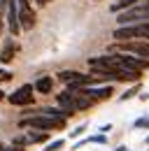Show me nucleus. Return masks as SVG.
I'll return each instance as SVG.
<instances>
[{
    "instance_id": "1",
    "label": "nucleus",
    "mask_w": 149,
    "mask_h": 151,
    "mask_svg": "<svg viewBox=\"0 0 149 151\" xmlns=\"http://www.w3.org/2000/svg\"><path fill=\"white\" fill-rule=\"evenodd\" d=\"M65 121L68 119H54V116H47V114H33V116H26L19 121L21 128H33V130H63L65 128Z\"/></svg>"
},
{
    "instance_id": "2",
    "label": "nucleus",
    "mask_w": 149,
    "mask_h": 151,
    "mask_svg": "<svg viewBox=\"0 0 149 151\" xmlns=\"http://www.w3.org/2000/svg\"><path fill=\"white\" fill-rule=\"evenodd\" d=\"M112 37H114V42H130V40H145V42H149V21L130 23V26H116Z\"/></svg>"
},
{
    "instance_id": "3",
    "label": "nucleus",
    "mask_w": 149,
    "mask_h": 151,
    "mask_svg": "<svg viewBox=\"0 0 149 151\" xmlns=\"http://www.w3.org/2000/svg\"><path fill=\"white\" fill-rule=\"evenodd\" d=\"M116 26H130V23H142L149 21V0H140L137 5H133L128 9L116 14Z\"/></svg>"
},
{
    "instance_id": "4",
    "label": "nucleus",
    "mask_w": 149,
    "mask_h": 151,
    "mask_svg": "<svg viewBox=\"0 0 149 151\" xmlns=\"http://www.w3.org/2000/svg\"><path fill=\"white\" fill-rule=\"evenodd\" d=\"M110 51H126V54H135L140 58L149 60V42L145 40H130V42H114Z\"/></svg>"
},
{
    "instance_id": "5",
    "label": "nucleus",
    "mask_w": 149,
    "mask_h": 151,
    "mask_svg": "<svg viewBox=\"0 0 149 151\" xmlns=\"http://www.w3.org/2000/svg\"><path fill=\"white\" fill-rule=\"evenodd\" d=\"M7 100L14 107H28V105L35 102V86L33 84H23V86H19L14 93L7 95Z\"/></svg>"
},
{
    "instance_id": "6",
    "label": "nucleus",
    "mask_w": 149,
    "mask_h": 151,
    "mask_svg": "<svg viewBox=\"0 0 149 151\" xmlns=\"http://www.w3.org/2000/svg\"><path fill=\"white\" fill-rule=\"evenodd\" d=\"M19 21L21 30H33L37 23V14L33 7V0H19Z\"/></svg>"
},
{
    "instance_id": "7",
    "label": "nucleus",
    "mask_w": 149,
    "mask_h": 151,
    "mask_svg": "<svg viewBox=\"0 0 149 151\" xmlns=\"http://www.w3.org/2000/svg\"><path fill=\"white\" fill-rule=\"evenodd\" d=\"M74 91L86 93L91 100H95V102H105V100H110L112 95H114V86H112V84H98V86H79V88H74Z\"/></svg>"
},
{
    "instance_id": "8",
    "label": "nucleus",
    "mask_w": 149,
    "mask_h": 151,
    "mask_svg": "<svg viewBox=\"0 0 149 151\" xmlns=\"http://www.w3.org/2000/svg\"><path fill=\"white\" fill-rule=\"evenodd\" d=\"M119 54V60L126 70H133V72H147L149 70V60L147 58H140L135 54H126V51H116Z\"/></svg>"
},
{
    "instance_id": "9",
    "label": "nucleus",
    "mask_w": 149,
    "mask_h": 151,
    "mask_svg": "<svg viewBox=\"0 0 149 151\" xmlns=\"http://www.w3.org/2000/svg\"><path fill=\"white\" fill-rule=\"evenodd\" d=\"M7 28L12 33V37H17L21 30V21H19V0H7Z\"/></svg>"
},
{
    "instance_id": "10",
    "label": "nucleus",
    "mask_w": 149,
    "mask_h": 151,
    "mask_svg": "<svg viewBox=\"0 0 149 151\" xmlns=\"http://www.w3.org/2000/svg\"><path fill=\"white\" fill-rule=\"evenodd\" d=\"M56 102H58V107L61 109H65V112L72 116L74 112H79V107H77V93L74 91H63V93H56Z\"/></svg>"
},
{
    "instance_id": "11",
    "label": "nucleus",
    "mask_w": 149,
    "mask_h": 151,
    "mask_svg": "<svg viewBox=\"0 0 149 151\" xmlns=\"http://www.w3.org/2000/svg\"><path fill=\"white\" fill-rule=\"evenodd\" d=\"M17 51H19V44L14 42V40L9 37V40H5V47L0 49V63H12L14 60V56H17Z\"/></svg>"
},
{
    "instance_id": "12",
    "label": "nucleus",
    "mask_w": 149,
    "mask_h": 151,
    "mask_svg": "<svg viewBox=\"0 0 149 151\" xmlns=\"http://www.w3.org/2000/svg\"><path fill=\"white\" fill-rule=\"evenodd\" d=\"M33 86H35V93L49 95L51 91H54V79H51L49 75H42V77H40V79L35 81V84H33Z\"/></svg>"
},
{
    "instance_id": "13",
    "label": "nucleus",
    "mask_w": 149,
    "mask_h": 151,
    "mask_svg": "<svg viewBox=\"0 0 149 151\" xmlns=\"http://www.w3.org/2000/svg\"><path fill=\"white\" fill-rule=\"evenodd\" d=\"M140 91H142V84L137 81V84H133V86H128V88H126L124 93L119 95L116 100H119V102H126V100H133L135 95H140Z\"/></svg>"
},
{
    "instance_id": "14",
    "label": "nucleus",
    "mask_w": 149,
    "mask_h": 151,
    "mask_svg": "<svg viewBox=\"0 0 149 151\" xmlns=\"http://www.w3.org/2000/svg\"><path fill=\"white\" fill-rule=\"evenodd\" d=\"M140 0H114L110 7L112 14H119V12H124V9H128V7H133V5H137Z\"/></svg>"
},
{
    "instance_id": "15",
    "label": "nucleus",
    "mask_w": 149,
    "mask_h": 151,
    "mask_svg": "<svg viewBox=\"0 0 149 151\" xmlns=\"http://www.w3.org/2000/svg\"><path fill=\"white\" fill-rule=\"evenodd\" d=\"M47 137H49V135H47V132L44 130H30L28 132V135H26V139H28V144H37V142H47Z\"/></svg>"
},
{
    "instance_id": "16",
    "label": "nucleus",
    "mask_w": 149,
    "mask_h": 151,
    "mask_svg": "<svg viewBox=\"0 0 149 151\" xmlns=\"http://www.w3.org/2000/svg\"><path fill=\"white\" fill-rule=\"evenodd\" d=\"M63 147H65V139L61 137V139H54V142H49V144H47V149H44V151H61Z\"/></svg>"
},
{
    "instance_id": "17",
    "label": "nucleus",
    "mask_w": 149,
    "mask_h": 151,
    "mask_svg": "<svg viewBox=\"0 0 149 151\" xmlns=\"http://www.w3.org/2000/svg\"><path fill=\"white\" fill-rule=\"evenodd\" d=\"M133 128H135V130H145V128H149V116H142V119H137V121L133 123Z\"/></svg>"
},
{
    "instance_id": "18",
    "label": "nucleus",
    "mask_w": 149,
    "mask_h": 151,
    "mask_svg": "<svg viewBox=\"0 0 149 151\" xmlns=\"http://www.w3.org/2000/svg\"><path fill=\"white\" fill-rule=\"evenodd\" d=\"M84 130H86V123H82V126H77L74 130H70V137H79V135H82Z\"/></svg>"
},
{
    "instance_id": "19",
    "label": "nucleus",
    "mask_w": 149,
    "mask_h": 151,
    "mask_svg": "<svg viewBox=\"0 0 149 151\" xmlns=\"http://www.w3.org/2000/svg\"><path fill=\"white\" fill-rule=\"evenodd\" d=\"M110 130H112V123H105V126H100V128H98V132H103V135H107Z\"/></svg>"
},
{
    "instance_id": "20",
    "label": "nucleus",
    "mask_w": 149,
    "mask_h": 151,
    "mask_svg": "<svg viewBox=\"0 0 149 151\" xmlns=\"http://www.w3.org/2000/svg\"><path fill=\"white\" fill-rule=\"evenodd\" d=\"M7 151H23V147H17V144H14V147H7Z\"/></svg>"
},
{
    "instance_id": "21",
    "label": "nucleus",
    "mask_w": 149,
    "mask_h": 151,
    "mask_svg": "<svg viewBox=\"0 0 149 151\" xmlns=\"http://www.w3.org/2000/svg\"><path fill=\"white\" fill-rule=\"evenodd\" d=\"M37 5H49V2H51V0H35Z\"/></svg>"
},
{
    "instance_id": "22",
    "label": "nucleus",
    "mask_w": 149,
    "mask_h": 151,
    "mask_svg": "<svg viewBox=\"0 0 149 151\" xmlns=\"http://www.w3.org/2000/svg\"><path fill=\"white\" fill-rule=\"evenodd\" d=\"M114 151H128V147H116Z\"/></svg>"
},
{
    "instance_id": "23",
    "label": "nucleus",
    "mask_w": 149,
    "mask_h": 151,
    "mask_svg": "<svg viewBox=\"0 0 149 151\" xmlns=\"http://www.w3.org/2000/svg\"><path fill=\"white\" fill-rule=\"evenodd\" d=\"M0 100H5V91H0Z\"/></svg>"
},
{
    "instance_id": "24",
    "label": "nucleus",
    "mask_w": 149,
    "mask_h": 151,
    "mask_svg": "<svg viewBox=\"0 0 149 151\" xmlns=\"http://www.w3.org/2000/svg\"><path fill=\"white\" fill-rule=\"evenodd\" d=\"M145 144H149V135H147V137H145Z\"/></svg>"
},
{
    "instance_id": "25",
    "label": "nucleus",
    "mask_w": 149,
    "mask_h": 151,
    "mask_svg": "<svg viewBox=\"0 0 149 151\" xmlns=\"http://www.w3.org/2000/svg\"><path fill=\"white\" fill-rule=\"evenodd\" d=\"M95 2H98V0H95Z\"/></svg>"
},
{
    "instance_id": "26",
    "label": "nucleus",
    "mask_w": 149,
    "mask_h": 151,
    "mask_svg": "<svg viewBox=\"0 0 149 151\" xmlns=\"http://www.w3.org/2000/svg\"><path fill=\"white\" fill-rule=\"evenodd\" d=\"M128 151H130V149H128Z\"/></svg>"
}]
</instances>
